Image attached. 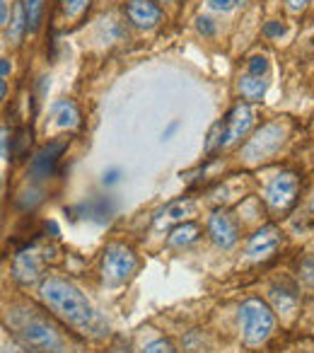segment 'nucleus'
Segmentation results:
<instances>
[{
    "label": "nucleus",
    "instance_id": "f257e3e1",
    "mask_svg": "<svg viewBox=\"0 0 314 353\" xmlns=\"http://www.w3.org/2000/svg\"><path fill=\"white\" fill-rule=\"evenodd\" d=\"M39 295L46 307H49V312L73 332L92 339H99L107 334L104 319L94 312L90 300L73 283H68L63 279H46L39 288Z\"/></svg>",
    "mask_w": 314,
    "mask_h": 353
},
{
    "label": "nucleus",
    "instance_id": "f03ea898",
    "mask_svg": "<svg viewBox=\"0 0 314 353\" xmlns=\"http://www.w3.org/2000/svg\"><path fill=\"white\" fill-rule=\"evenodd\" d=\"M10 327L17 341L30 353H80V343L54 317L41 310H22L10 314Z\"/></svg>",
    "mask_w": 314,
    "mask_h": 353
},
{
    "label": "nucleus",
    "instance_id": "7ed1b4c3",
    "mask_svg": "<svg viewBox=\"0 0 314 353\" xmlns=\"http://www.w3.org/2000/svg\"><path fill=\"white\" fill-rule=\"evenodd\" d=\"M273 312L271 307L259 298H249L242 303L240 307V329H242V341L249 348H256L271 336L273 332Z\"/></svg>",
    "mask_w": 314,
    "mask_h": 353
},
{
    "label": "nucleus",
    "instance_id": "20e7f679",
    "mask_svg": "<svg viewBox=\"0 0 314 353\" xmlns=\"http://www.w3.org/2000/svg\"><path fill=\"white\" fill-rule=\"evenodd\" d=\"M138 271V256L131 247L121 242L107 245L102 254V279L107 285H123L126 281L133 279Z\"/></svg>",
    "mask_w": 314,
    "mask_h": 353
},
{
    "label": "nucleus",
    "instance_id": "39448f33",
    "mask_svg": "<svg viewBox=\"0 0 314 353\" xmlns=\"http://www.w3.org/2000/svg\"><path fill=\"white\" fill-rule=\"evenodd\" d=\"M285 141V126H280L278 121L264 123L259 131L254 133L249 143L244 145V160L247 162H261L266 157H271Z\"/></svg>",
    "mask_w": 314,
    "mask_h": 353
},
{
    "label": "nucleus",
    "instance_id": "423d86ee",
    "mask_svg": "<svg viewBox=\"0 0 314 353\" xmlns=\"http://www.w3.org/2000/svg\"><path fill=\"white\" fill-rule=\"evenodd\" d=\"M300 192V179L293 172H280L271 179V184L266 187V203L271 211L285 213L295 206Z\"/></svg>",
    "mask_w": 314,
    "mask_h": 353
},
{
    "label": "nucleus",
    "instance_id": "0eeeda50",
    "mask_svg": "<svg viewBox=\"0 0 314 353\" xmlns=\"http://www.w3.org/2000/svg\"><path fill=\"white\" fill-rule=\"evenodd\" d=\"M208 235L220 250H232L240 240V223L230 211H216L208 218Z\"/></svg>",
    "mask_w": 314,
    "mask_h": 353
},
{
    "label": "nucleus",
    "instance_id": "6e6552de",
    "mask_svg": "<svg viewBox=\"0 0 314 353\" xmlns=\"http://www.w3.org/2000/svg\"><path fill=\"white\" fill-rule=\"evenodd\" d=\"M280 240H283V235H280L278 228H273V225L259 228V230L249 237V242H247V259H251V261L271 259V256L278 252Z\"/></svg>",
    "mask_w": 314,
    "mask_h": 353
},
{
    "label": "nucleus",
    "instance_id": "1a4fd4ad",
    "mask_svg": "<svg viewBox=\"0 0 314 353\" xmlns=\"http://www.w3.org/2000/svg\"><path fill=\"white\" fill-rule=\"evenodd\" d=\"M63 150H65V141L46 143V145L36 152L34 160H32V165H30V176H32V179H34V182H44V179L54 176V172H56V167H59Z\"/></svg>",
    "mask_w": 314,
    "mask_h": 353
},
{
    "label": "nucleus",
    "instance_id": "9d476101",
    "mask_svg": "<svg viewBox=\"0 0 314 353\" xmlns=\"http://www.w3.org/2000/svg\"><path fill=\"white\" fill-rule=\"evenodd\" d=\"M220 121H222V133H225V148H230L251 128L254 114H251V109L247 107V104H237V107H232L230 114H227L225 119H220Z\"/></svg>",
    "mask_w": 314,
    "mask_h": 353
},
{
    "label": "nucleus",
    "instance_id": "9b49d317",
    "mask_svg": "<svg viewBox=\"0 0 314 353\" xmlns=\"http://www.w3.org/2000/svg\"><path fill=\"white\" fill-rule=\"evenodd\" d=\"M269 298L273 303L275 312L283 314V317H293L300 305V285L290 283V281H280V283H273L269 288Z\"/></svg>",
    "mask_w": 314,
    "mask_h": 353
},
{
    "label": "nucleus",
    "instance_id": "f8f14e48",
    "mask_svg": "<svg viewBox=\"0 0 314 353\" xmlns=\"http://www.w3.org/2000/svg\"><path fill=\"white\" fill-rule=\"evenodd\" d=\"M191 216H196V201H191V199L174 201L155 216V230L177 228V225H182V223H189V218Z\"/></svg>",
    "mask_w": 314,
    "mask_h": 353
},
{
    "label": "nucleus",
    "instance_id": "ddd939ff",
    "mask_svg": "<svg viewBox=\"0 0 314 353\" xmlns=\"http://www.w3.org/2000/svg\"><path fill=\"white\" fill-rule=\"evenodd\" d=\"M126 15L140 30H150L163 20V10L155 0H126Z\"/></svg>",
    "mask_w": 314,
    "mask_h": 353
},
{
    "label": "nucleus",
    "instance_id": "4468645a",
    "mask_svg": "<svg viewBox=\"0 0 314 353\" xmlns=\"http://www.w3.org/2000/svg\"><path fill=\"white\" fill-rule=\"evenodd\" d=\"M41 274V259L34 250H25L20 254H15L12 259V276H15L17 283L32 285Z\"/></svg>",
    "mask_w": 314,
    "mask_h": 353
},
{
    "label": "nucleus",
    "instance_id": "2eb2a0df",
    "mask_svg": "<svg viewBox=\"0 0 314 353\" xmlns=\"http://www.w3.org/2000/svg\"><path fill=\"white\" fill-rule=\"evenodd\" d=\"M198 237H201V228H198L196 223H182V225L172 228L167 242H169V247H174V250H184V247L198 242Z\"/></svg>",
    "mask_w": 314,
    "mask_h": 353
},
{
    "label": "nucleus",
    "instance_id": "dca6fc26",
    "mask_svg": "<svg viewBox=\"0 0 314 353\" xmlns=\"http://www.w3.org/2000/svg\"><path fill=\"white\" fill-rule=\"evenodd\" d=\"M240 94L247 99V102H259L261 97L266 94V80L259 78V75H244L237 85Z\"/></svg>",
    "mask_w": 314,
    "mask_h": 353
},
{
    "label": "nucleus",
    "instance_id": "f3484780",
    "mask_svg": "<svg viewBox=\"0 0 314 353\" xmlns=\"http://www.w3.org/2000/svg\"><path fill=\"white\" fill-rule=\"evenodd\" d=\"M297 285L304 293L314 295V254H304L297 264Z\"/></svg>",
    "mask_w": 314,
    "mask_h": 353
},
{
    "label": "nucleus",
    "instance_id": "a211bd4d",
    "mask_svg": "<svg viewBox=\"0 0 314 353\" xmlns=\"http://www.w3.org/2000/svg\"><path fill=\"white\" fill-rule=\"evenodd\" d=\"M27 30H30V15H27L25 3H17L15 6V20H12V25H10V39L15 41V44H20Z\"/></svg>",
    "mask_w": 314,
    "mask_h": 353
},
{
    "label": "nucleus",
    "instance_id": "6ab92c4d",
    "mask_svg": "<svg viewBox=\"0 0 314 353\" xmlns=\"http://www.w3.org/2000/svg\"><path fill=\"white\" fill-rule=\"evenodd\" d=\"M90 0H59V10L65 22H75L87 12Z\"/></svg>",
    "mask_w": 314,
    "mask_h": 353
},
{
    "label": "nucleus",
    "instance_id": "aec40b11",
    "mask_svg": "<svg viewBox=\"0 0 314 353\" xmlns=\"http://www.w3.org/2000/svg\"><path fill=\"white\" fill-rule=\"evenodd\" d=\"M54 114H56V123L63 128H70L78 123V109H75L73 102H59L54 107Z\"/></svg>",
    "mask_w": 314,
    "mask_h": 353
},
{
    "label": "nucleus",
    "instance_id": "412c9836",
    "mask_svg": "<svg viewBox=\"0 0 314 353\" xmlns=\"http://www.w3.org/2000/svg\"><path fill=\"white\" fill-rule=\"evenodd\" d=\"M27 15H30V30L34 32L41 25V15H44V0H25Z\"/></svg>",
    "mask_w": 314,
    "mask_h": 353
},
{
    "label": "nucleus",
    "instance_id": "4be33fe9",
    "mask_svg": "<svg viewBox=\"0 0 314 353\" xmlns=\"http://www.w3.org/2000/svg\"><path fill=\"white\" fill-rule=\"evenodd\" d=\"M112 201H107V199H97V201L90 203V216L97 218V221H109L112 218Z\"/></svg>",
    "mask_w": 314,
    "mask_h": 353
},
{
    "label": "nucleus",
    "instance_id": "5701e85b",
    "mask_svg": "<svg viewBox=\"0 0 314 353\" xmlns=\"http://www.w3.org/2000/svg\"><path fill=\"white\" fill-rule=\"evenodd\" d=\"M143 353H179V351L174 348V343L169 339H155V341H150L143 348Z\"/></svg>",
    "mask_w": 314,
    "mask_h": 353
},
{
    "label": "nucleus",
    "instance_id": "b1692460",
    "mask_svg": "<svg viewBox=\"0 0 314 353\" xmlns=\"http://www.w3.org/2000/svg\"><path fill=\"white\" fill-rule=\"evenodd\" d=\"M266 70H269V61L264 59V56H254V59L249 61V75H264Z\"/></svg>",
    "mask_w": 314,
    "mask_h": 353
},
{
    "label": "nucleus",
    "instance_id": "393cba45",
    "mask_svg": "<svg viewBox=\"0 0 314 353\" xmlns=\"http://www.w3.org/2000/svg\"><path fill=\"white\" fill-rule=\"evenodd\" d=\"M206 3H208V8H213V10H218V12H230L240 6L237 0H206Z\"/></svg>",
    "mask_w": 314,
    "mask_h": 353
},
{
    "label": "nucleus",
    "instance_id": "a878e982",
    "mask_svg": "<svg viewBox=\"0 0 314 353\" xmlns=\"http://www.w3.org/2000/svg\"><path fill=\"white\" fill-rule=\"evenodd\" d=\"M196 27H198V32H201L203 37H213V34H216V27H213V22L208 20V17H198Z\"/></svg>",
    "mask_w": 314,
    "mask_h": 353
},
{
    "label": "nucleus",
    "instance_id": "bb28decb",
    "mask_svg": "<svg viewBox=\"0 0 314 353\" xmlns=\"http://www.w3.org/2000/svg\"><path fill=\"white\" fill-rule=\"evenodd\" d=\"M266 37H283L285 34V25L283 22H269V25L264 27Z\"/></svg>",
    "mask_w": 314,
    "mask_h": 353
},
{
    "label": "nucleus",
    "instance_id": "cd10ccee",
    "mask_svg": "<svg viewBox=\"0 0 314 353\" xmlns=\"http://www.w3.org/2000/svg\"><path fill=\"white\" fill-rule=\"evenodd\" d=\"M285 6H288L290 12H300L304 6H307V0H285Z\"/></svg>",
    "mask_w": 314,
    "mask_h": 353
},
{
    "label": "nucleus",
    "instance_id": "c85d7f7f",
    "mask_svg": "<svg viewBox=\"0 0 314 353\" xmlns=\"http://www.w3.org/2000/svg\"><path fill=\"white\" fill-rule=\"evenodd\" d=\"M118 176H121V172H118V170H109V172H104V179H102V182L104 184H116Z\"/></svg>",
    "mask_w": 314,
    "mask_h": 353
},
{
    "label": "nucleus",
    "instance_id": "c756f323",
    "mask_svg": "<svg viewBox=\"0 0 314 353\" xmlns=\"http://www.w3.org/2000/svg\"><path fill=\"white\" fill-rule=\"evenodd\" d=\"M112 353H133V351H131V346L123 341V339H116V346L112 348Z\"/></svg>",
    "mask_w": 314,
    "mask_h": 353
},
{
    "label": "nucleus",
    "instance_id": "7c9ffc66",
    "mask_svg": "<svg viewBox=\"0 0 314 353\" xmlns=\"http://www.w3.org/2000/svg\"><path fill=\"white\" fill-rule=\"evenodd\" d=\"M3 25H8V3L3 0Z\"/></svg>",
    "mask_w": 314,
    "mask_h": 353
},
{
    "label": "nucleus",
    "instance_id": "2f4dec72",
    "mask_svg": "<svg viewBox=\"0 0 314 353\" xmlns=\"http://www.w3.org/2000/svg\"><path fill=\"white\" fill-rule=\"evenodd\" d=\"M8 73H10V65H8V61H3V80L8 78Z\"/></svg>",
    "mask_w": 314,
    "mask_h": 353
},
{
    "label": "nucleus",
    "instance_id": "473e14b6",
    "mask_svg": "<svg viewBox=\"0 0 314 353\" xmlns=\"http://www.w3.org/2000/svg\"><path fill=\"white\" fill-rule=\"evenodd\" d=\"M3 353H25V351H20V348H6Z\"/></svg>",
    "mask_w": 314,
    "mask_h": 353
},
{
    "label": "nucleus",
    "instance_id": "72a5a7b5",
    "mask_svg": "<svg viewBox=\"0 0 314 353\" xmlns=\"http://www.w3.org/2000/svg\"><path fill=\"white\" fill-rule=\"evenodd\" d=\"M237 3H240V6H244V3H249V0H237Z\"/></svg>",
    "mask_w": 314,
    "mask_h": 353
},
{
    "label": "nucleus",
    "instance_id": "f704fd0d",
    "mask_svg": "<svg viewBox=\"0 0 314 353\" xmlns=\"http://www.w3.org/2000/svg\"><path fill=\"white\" fill-rule=\"evenodd\" d=\"M312 213H314V199H312Z\"/></svg>",
    "mask_w": 314,
    "mask_h": 353
}]
</instances>
